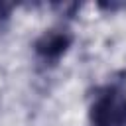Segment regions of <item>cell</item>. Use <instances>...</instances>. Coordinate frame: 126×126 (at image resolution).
I'll use <instances>...</instances> for the list:
<instances>
[{
    "label": "cell",
    "instance_id": "2",
    "mask_svg": "<svg viewBox=\"0 0 126 126\" xmlns=\"http://www.w3.org/2000/svg\"><path fill=\"white\" fill-rule=\"evenodd\" d=\"M69 41H71L69 35L51 32V33H45V35L37 41L35 49H37V53H39L43 59H57V57L67 49Z\"/></svg>",
    "mask_w": 126,
    "mask_h": 126
},
{
    "label": "cell",
    "instance_id": "1",
    "mask_svg": "<svg viewBox=\"0 0 126 126\" xmlns=\"http://www.w3.org/2000/svg\"><path fill=\"white\" fill-rule=\"evenodd\" d=\"M93 126H126V94L120 87H106L91 106Z\"/></svg>",
    "mask_w": 126,
    "mask_h": 126
}]
</instances>
